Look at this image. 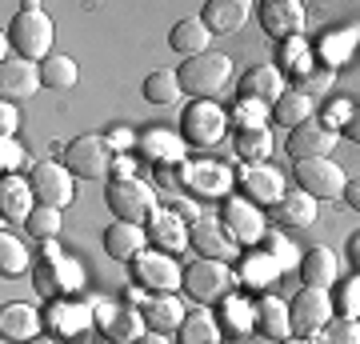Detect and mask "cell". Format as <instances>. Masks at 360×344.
Wrapping results in <instances>:
<instances>
[{
	"label": "cell",
	"instance_id": "obj_42",
	"mask_svg": "<svg viewBox=\"0 0 360 344\" xmlns=\"http://www.w3.org/2000/svg\"><path fill=\"white\" fill-rule=\"evenodd\" d=\"M333 317L360 320V276L345 284H333Z\"/></svg>",
	"mask_w": 360,
	"mask_h": 344
},
{
	"label": "cell",
	"instance_id": "obj_7",
	"mask_svg": "<svg viewBox=\"0 0 360 344\" xmlns=\"http://www.w3.org/2000/svg\"><path fill=\"white\" fill-rule=\"evenodd\" d=\"M112 144L104 141V136H96V132H84V136H77V141L65 148V168L72 172L77 180H101L112 172Z\"/></svg>",
	"mask_w": 360,
	"mask_h": 344
},
{
	"label": "cell",
	"instance_id": "obj_11",
	"mask_svg": "<svg viewBox=\"0 0 360 344\" xmlns=\"http://www.w3.org/2000/svg\"><path fill=\"white\" fill-rule=\"evenodd\" d=\"M220 224L229 229V236L236 244H260L264 241V212L260 204L245 200V196H224L220 200Z\"/></svg>",
	"mask_w": 360,
	"mask_h": 344
},
{
	"label": "cell",
	"instance_id": "obj_50",
	"mask_svg": "<svg viewBox=\"0 0 360 344\" xmlns=\"http://www.w3.org/2000/svg\"><path fill=\"white\" fill-rule=\"evenodd\" d=\"M20 160H25V148H20L13 136H4V141H0V165H4V177H8V172H16V168H20Z\"/></svg>",
	"mask_w": 360,
	"mask_h": 344
},
{
	"label": "cell",
	"instance_id": "obj_18",
	"mask_svg": "<svg viewBox=\"0 0 360 344\" xmlns=\"http://www.w3.org/2000/svg\"><path fill=\"white\" fill-rule=\"evenodd\" d=\"M336 128L321 125V120H304L300 128H292L288 132V144H284V153L292 156V165L296 160H312V156H328L333 153V144H336Z\"/></svg>",
	"mask_w": 360,
	"mask_h": 344
},
{
	"label": "cell",
	"instance_id": "obj_34",
	"mask_svg": "<svg viewBox=\"0 0 360 344\" xmlns=\"http://www.w3.org/2000/svg\"><path fill=\"white\" fill-rule=\"evenodd\" d=\"M269 120L288 128V132L300 128L304 120H312V96H304V92H296V89H284V96L269 108Z\"/></svg>",
	"mask_w": 360,
	"mask_h": 344
},
{
	"label": "cell",
	"instance_id": "obj_33",
	"mask_svg": "<svg viewBox=\"0 0 360 344\" xmlns=\"http://www.w3.org/2000/svg\"><path fill=\"white\" fill-rule=\"evenodd\" d=\"M257 332H264L269 340H288L292 336V320H288V305L276 296H260L257 300Z\"/></svg>",
	"mask_w": 360,
	"mask_h": 344
},
{
	"label": "cell",
	"instance_id": "obj_22",
	"mask_svg": "<svg viewBox=\"0 0 360 344\" xmlns=\"http://www.w3.org/2000/svg\"><path fill=\"white\" fill-rule=\"evenodd\" d=\"M40 89V64L32 60H20V56H4L0 64V92H4V101H25L32 92Z\"/></svg>",
	"mask_w": 360,
	"mask_h": 344
},
{
	"label": "cell",
	"instance_id": "obj_25",
	"mask_svg": "<svg viewBox=\"0 0 360 344\" xmlns=\"http://www.w3.org/2000/svg\"><path fill=\"white\" fill-rule=\"evenodd\" d=\"M32 212H37V192H32V184H28L25 177L8 172V177L0 180V217L4 220H28Z\"/></svg>",
	"mask_w": 360,
	"mask_h": 344
},
{
	"label": "cell",
	"instance_id": "obj_10",
	"mask_svg": "<svg viewBox=\"0 0 360 344\" xmlns=\"http://www.w3.org/2000/svg\"><path fill=\"white\" fill-rule=\"evenodd\" d=\"M296 189L309 192L312 200H336V196H345V172L336 160L328 156H312V160H296Z\"/></svg>",
	"mask_w": 360,
	"mask_h": 344
},
{
	"label": "cell",
	"instance_id": "obj_58",
	"mask_svg": "<svg viewBox=\"0 0 360 344\" xmlns=\"http://www.w3.org/2000/svg\"><path fill=\"white\" fill-rule=\"evenodd\" d=\"M25 344H56V340H49V336H37V340H25Z\"/></svg>",
	"mask_w": 360,
	"mask_h": 344
},
{
	"label": "cell",
	"instance_id": "obj_17",
	"mask_svg": "<svg viewBox=\"0 0 360 344\" xmlns=\"http://www.w3.org/2000/svg\"><path fill=\"white\" fill-rule=\"evenodd\" d=\"M257 13H260V25H264V32H269L276 44H284V40H296L300 32H304V8H300L296 0H264Z\"/></svg>",
	"mask_w": 360,
	"mask_h": 344
},
{
	"label": "cell",
	"instance_id": "obj_6",
	"mask_svg": "<svg viewBox=\"0 0 360 344\" xmlns=\"http://www.w3.org/2000/svg\"><path fill=\"white\" fill-rule=\"evenodd\" d=\"M224 128H229V116L212 101H193L180 113V141L193 144V148H212V144H220L224 141Z\"/></svg>",
	"mask_w": 360,
	"mask_h": 344
},
{
	"label": "cell",
	"instance_id": "obj_39",
	"mask_svg": "<svg viewBox=\"0 0 360 344\" xmlns=\"http://www.w3.org/2000/svg\"><path fill=\"white\" fill-rule=\"evenodd\" d=\"M236 153L245 156L248 165H260V160H269V153H272L269 128H236Z\"/></svg>",
	"mask_w": 360,
	"mask_h": 344
},
{
	"label": "cell",
	"instance_id": "obj_9",
	"mask_svg": "<svg viewBox=\"0 0 360 344\" xmlns=\"http://www.w3.org/2000/svg\"><path fill=\"white\" fill-rule=\"evenodd\" d=\"M288 320H292V336H304V340L321 336V329L333 320V296H328V288H309L304 284L288 300Z\"/></svg>",
	"mask_w": 360,
	"mask_h": 344
},
{
	"label": "cell",
	"instance_id": "obj_2",
	"mask_svg": "<svg viewBox=\"0 0 360 344\" xmlns=\"http://www.w3.org/2000/svg\"><path fill=\"white\" fill-rule=\"evenodd\" d=\"M8 44L20 60H49V49H52V20L44 8L37 4H25L20 13L8 20Z\"/></svg>",
	"mask_w": 360,
	"mask_h": 344
},
{
	"label": "cell",
	"instance_id": "obj_5",
	"mask_svg": "<svg viewBox=\"0 0 360 344\" xmlns=\"http://www.w3.org/2000/svg\"><path fill=\"white\" fill-rule=\"evenodd\" d=\"M104 200H108V212H112L116 220H124V224H144V220H153V212H156L153 184H141L136 177L112 180V184L104 189Z\"/></svg>",
	"mask_w": 360,
	"mask_h": 344
},
{
	"label": "cell",
	"instance_id": "obj_13",
	"mask_svg": "<svg viewBox=\"0 0 360 344\" xmlns=\"http://www.w3.org/2000/svg\"><path fill=\"white\" fill-rule=\"evenodd\" d=\"M132 281L148 293H172L176 284H184V268H176L168 253H141L132 260Z\"/></svg>",
	"mask_w": 360,
	"mask_h": 344
},
{
	"label": "cell",
	"instance_id": "obj_4",
	"mask_svg": "<svg viewBox=\"0 0 360 344\" xmlns=\"http://www.w3.org/2000/svg\"><path fill=\"white\" fill-rule=\"evenodd\" d=\"M37 293L52 296V300H60V296H72L80 293V268L77 260H68L65 253H60V244L56 241H44L40 244V260H37Z\"/></svg>",
	"mask_w": 360,
	"mask_h": 344
},
{
	"label": "cell",
	"instance_id": "obj_47",
	"mask_svg": "<svg viewBox=\"0 0 360 344\" xmlns=\"http://www.w3.org/2000/svg\"><path fill=\"white\" fill-rule=\"evenodd\" d=\"M264 108H269V104L240 101L236 104V113H232V120H236V128H264Z\"/></svg>",
	"mask_w": 360,
	"mask_h": 344
},
{
	"label": "cell",
	"instance_id": "obj_16",
	"mask_svg": "<svg viewBox=\"0 0 360 344\" xmlns=\"http://www.w3.org/2000/svg\"><path fill=\"white\" fill-rule=\"evenodd\" d=\"M236 184H240V196L252 200V204H260V208H272V204L288 192V189H284V177L272 165H264V160H260V165H245V168H240Z\"/></svg>",
	"mask_w": 360,
	"mask_h": 344
},
{
	"label": "cell",
	"instance_id": "obj_14",
	"mask_svg": "<svg viewBox=\"0 0 360 344\" xmlns=\"http://www.w3.org/2000/svg\"><path fill=\"white\" fill-rule=\"evenodd\" d=\"M49 324H52V332H56L60 340L84 344L89 332H92V324H96V317H92L89 305H80V300H72V296H60V300H52V308H49Z\"/></svg>",
	"mask_w": 360,
	"mask_h": 344
},
{
	"label": "cell",
	"instance_id": "obj_37",
	"mask_svg": "<svg viewBox=\"0 0 360 344\" xmlns=\"http://www.w3.org/2000/svg\"><path fill=\"white\" fill-rule=\"evenodd\" d=\"M220 324L232 332V336H248L257 329V305H248L240 296L232 293L229 300H220Z\"/></svg>",
	"mask_w": 360,
	"mask_h": 344
},
{
	"label": "cell",
	"instance_id": "obj_32",
	"mask_svg": "<svg viewBox=\"0 0 360 344\" xmlns=\"http://www.w3.org/2000/svg\"><path fill=\"white\" fill-rule=\"evenodd\" d=\"M356 44H360V25L324 32L321 44H316V60H321L324 68H333V72H336V64H345L348 56H352V49H356Z\"/></svg>",
	"mask_w": 360,
	"mask_h": 344
},
{
	"label": "cell",
	"instance_id": "obj_23",
	"mask_svg": "<svg viewBox=\"0 0 360 344\" xmlns=\"http://www.w3.org/2000/svg\"><path fill=\"white\" fill-rule=\"evenodd\" d=\"M148 241H153L156 248H165L168 256L184 253V248H188V224H184V217H176L172 208H156L153 220H148Z\"/></svg>",
	"mask_w": 360,
	"mask_h": 344
},
{
	"label": "cell",
	"instance_id": "obj_55",
	"mask_svg": "<svg viewBox=\"0 0 360 344\" xmlns=\"http://www.w3.org/2000/svg\"><path fill=\"white\" fill-rule=\"evenodd\" d=\"M348 260H352V268H356V276H360V232L348 241Z\"/></svg>",
	"mask_w": 360,
	"mask_h": 344
},
{
	"label": "cell",
	"instance_id": "obj_51",
	"mask_svg": "<svg viewBox=\"0 0 360 344\" xmlns=\"http://www.w3.org/2000/svg\"><path fill=\"white\" fill-rule=\"evenodd\" d=\"M104 141L112 144V148H136V136H132L129 128H120V125L108 128V132H104Z\"/></svg>",
	"mask_w": 360,
	"mask_h": 344
},
{
	"label": "cell",
	"instance_id": "obj_46",
	"mask_svg": "<svg viewBox=\"0 0 360 344\" xmlns=\"http://www.w3.org/2000/svg\"><path fill=\"white\" fill-rule=\"evenodd\" d=\"M333 68H324V64H316V68H312V72H304V77L300 80H292L296 84V92H304V96H312V92H328L333 89Z\"/></svg>",
	"mask_w": 360,
	"mask_h": 344
},
{
	"label": "cell",
	"instance_id": "obj_38",
	"mask_svg": "<svg viewBox=\"0 0 360 344\" xmlns=\"http://www.w3.org/2000/svg\"><path fill=\"white\" fill-rule=\"evenodd\" d=\"M77 64H72V56H49V60H40V84L44 89H56L65 92L77 84Z\"/></svg>",
	"mask_w": 360,
	"mask_h": 344
},
{
	"label": "cell",
	"instance_id": "obj_53",
	"mask_svg": "<svg viewBox=\"0 0 360 344\" xmlns=\"http://www.w3.org/2000/svg\"><path fill=\"white\" fill-rule=\"evenodd\" d=\"M16 125H20V116H16V108L8 101L0 104V132H4V136H13L16 132Z\"/></svg>",
	"mask_w": 360,
	"mask_h": 344
},
{
	"label": "cell",
	"instance_id": "obj_56",
	"mask_svg": "<svg viewBox=\"0 0 360 344\" xmlns=\"http://www.w3.org/2000/svg\"><path fill=\"white\" fill-rule=\"evenodd\" d=\"M136 344H172V340H168L165 332H144V336H141Z\"/></svg>",
	"mask_w": 360,
	"mask_h": 344
},
{
	"label": "cell",
	"instance_id": "obj_28",
	"mask_svg": "<svg viewBox=\"0 0 360 344\" xmlns=\"http://www.w3.org/2000/svg\"><path fill=\"white\" fill-rule=\"evenodd\" d=\"M144 229L141 224H124V220H112L108 229H104V253L120 260V265H132L136 256L144 253Z\"/></svg>",
	"mask_w": 360,
	"mask_h": 344
},
{
	"label": "cell",
	"instance_id": "obj_19",
	"mask_svg": "<svg viewBox=\"0 0 360 344\" xmlns=\"http://www.w3.org/2000/svg\"><path fill=\"white\" fill-rule=\"evenodd\" d=\"M240 101H257V104H276L284 96V72L276 64H252L245 77H240Z\"/></svg>",
	"mask_w": 360,
	"mask_h": 344
},
{
	"label": "cell",
	"instance_id": "obj_54",
	"mask_svg": "<svg viewBox=\"0 0 360 344\" xmlns=\"http://www.w3.org/2000/svg\"><path fill=\"white\" fill-rule=\"evenodd\" d=\"M345 204L352 208V212H360V177H352L345 184Z\"/></svg>",
	"mask_w": 360,
	"mask_h": 344
},
{
	"label": "cell",
	"instance_id": "obj_21",
	"mask_svg": "<svg viewBox=\"0 0 360 344\" xmlns=\"http://www.w3.org/2000/svg\"><path fill=\"white\" fill-rule=\"evenodd\" d=\"M184 189L196 192L200 200H224L232 196V172L224 165H212V160H200V165H188V177H184Z\"/></svg>",
	"mask_w": 360,
	"mask_h": 344
},
{
	"label": "cell",
	"instance_id": "obj_1",
	"mask_svg": "<svg viewBox=\"0 0 360 344\" xmlns=\"http://www.w3.org/2000/svg\"><path fill=\"white\" fill-rule=\"evenodd\" d=\"M229 77H232V60L224 52H200V56L180 60V68H176L180 92H188L193 101H212V96H220V92L229 89Z\"/></svg>",
	"mask_w": 360,
	"mask_h": 344
},
{
	"label": "cell",
	"instance_id": "obj_27",
	"mask_svg": "<svg viewBox=\"0 0 360 344\" xmlns=\"http://www.w3.org/2000/svg\"><path fill=\"white\" fill-rule=\"evenodd\" d=\"M136 153L153 165H176V160H184V141L168 128H144L136 136Z\"/></svg>",
	"mask_w": 360,
	"mask_h": 344
},
{
	"label": "cell",
	"instance_id": "obj_48",
	"mask_svg": "<svg viewBox=\"0 0 360 344\" xmlns=\"http://www.w3.org/2000/svg\"><path fill=\"white\" fill-rule=\"evenodd\" d=\"M260 244H264V253H269V256H272V260H276L281 268H284V265H292V260H296L292 244L284 241L281 232H264V241H260Z\"/></svg>",
	"mask_w": 360,
	"mask_h": 344
},
{
	"label": "cell",
	"instance_id": "obj_15",
	"mask_svg": "<svg viewBox=\"0 0 360 344\" xmlns=\"http://www.w3.org/2000/svg\"><path fill=\"white\" fill-rule=\"evenodd\" d=\"M188 244H193L205 260H224V265H229V260L240 256V248H236V241L229 236V229L212 217H200V220L188 224Z\"/></svg>",
	"mask_w": 360,
	"mask_h": 344
},
{
	"label": "cell",
	"instance_id": "obj_12",
	"mask_svg": "<svg viewBox=\"0 0 360 344\" xmlns=\"http://www.w3.org/2000/svg\"><path fill=\"white\" fill-rule=\"evenodd\" d=\"M28 184H32V192H37V200L44 204V208H68L72 196H77L72 172H68L65 165H56V160H40V165H32Z\"/></svg>",
	"mask_w": 360,
	"mask_h": 344
},
{
	"label": "cell",
	"instance_id": "obj_45",
	"mask_svg": "<svg viewBox=\"0 0 360 344\" xmlns=\"http://www.w3.org/2000/svg\"><path fill=\"white\" fill-rule=\"evenodd\" d=\"M316 344H360V320L333 317L321 329V340H316Z\"/></svg>",
	"mask_w": 360,
	"mask_h": 344
},
{
	"label": "cell",
	"instance_id": "obj_8",
	"mask_svg": "<svg viewBox=\"0 0 360 344\" xmlns=\"http://www.w3.org/2000/svg\"><path fill=\"white\" fill-rule=\"evenodd\" d=\"M92 317H96V329L104 332V340L112 344H136L144 336V312L132 300H101L92 305Z\"/></svg>",
	"mask_w": 360,
	"mask_h": 344
},
{
	"label": "cell",
	"instance_id": "obj_20",
	"mask_svg": "<svg viewBox=\"0 0 360 344\" xmlns=\"http://www.w3.org/2000/svg\"><path fill=\"white\" fill-rule=\"evenodd\" d=\"M269 220L281 224V229H312V224H316V200H312L309 192L288 189L281 200L269 208Z\"/></svg>",
	"mask_w": 360,
	"mask_h": 344
},
{
	"label": "cell",
	"instance_id": "obj_29",
	"mask_svg": "<svg viewBox=\"0 0 360 344\" xmlns=\"http://www.w3.org/2000/svg\"><path fill=\"white\" fill-rule=\"evenodd\" d=\"M336 272H340L336 253L324 248V244H316V248H309V253L300 256V281L309 284V288H328V293H333Z\"/></svg>",
	"mask_w": 360,
	"mask_h": 344
},
{
	"label": "cell",
	"instance_id": "obj_31",
	"mask_svg": "<svg viewBox=\"0 0 360 344\" xmlns=\"http://www.w3.org/2000/svg\"><path fill=\"white\" fill-rule=\"evenodd\" d=\"M208 37H212V32L200 25V16H184V20H176V25H172V32H168V49L188 60V56L208 52Z\"/></svg>",
	"mask_w": 360,
	"mask_h": 344
},
{
	"label": "cell",
	"instance_id": "obj_52",
	"mask_svg": "<svg viewBox=\"0 0 360 344\" xmlns=\"http://www.w3.org/2000/svg\"><path fill=\"white\" fill-rule=\"evenodd\" d=\"M340 136H345V141H352V144H360V104H352V113H348L345 128H340Z\"/></svg>",
	"mask_w": 360,
	"mask_h": 344
},
{
	"label": "cell",
	"instance_id": "obj_49",
	"mask_svg": "<svg viewBox=\"0 0 360 344\" xmlns=\"http://www.w3.org/2000/svg\"><path fill=\"white\" fill-rule=\"evenodd\" d=\"M184 177H188V160L156 165V184H160V189H184Z\"/></svg>",
	"mask_w": 360,
	"mask_h": 344
},
{
	"label": "cell",
	"instance_id": "obj_26",
	"mask_svg": "<svg viewBox=\"0 0 360 344\" xmlns=\"http://www.w3.org/2000/svg\"><path fill=\"white\" fill-rule=\"evenodd\" d=\"M141 312H144V324H148V332H180V324H184V305H180L172 293H153L148 300L141 305Z\"/></svg>",
	"mask_w": 360,
	"mask_h": 344
},
{
	"label": "cell",
	"instance_id": "obj_24",
	"mask_svg": "<svg viewBox=\"0 0 360 344\" xmlns=\"http://www.w3.org/2000/svg\"><path fill=\"white\" fill-rule=\"evenodd\" d=\"M40 312L32 305H20V300H13V305L0 308V336L13 344H25V340H37L40 336Z\"/></svg>",
	"mask_w": 360,
	"mask_h": 344
},
{
	"label": "cell",
	"instance_id": "obj_44",
	"mask_svg": "<svg viewBox=\"0 0 360 344\" xmlns=\"http://www.w3.org/2000/svg\"><path fill=\"white\" fill-rule=\"evenodd\" d=\"M276 272H281V265H276V260L260 248V253H252L245 260V268H240V281H245V284H264V281H272Z\"/></svg>",
	"mask_w": 360,
	"mask_h": 344
},
{
	"label": "cell",
	"instance_id": "obj_41",
	"mask_svg": "<svg viewBox=\"0 0 360 344\" xmlns=\"http://www.w3.org/2000/svg\"><path fill=\"white\" fill-rule=\"evenodd\" d=\"M60 224H65V220H60V208H44V204H40L37 212L25 220L28 236H32V241H40V244L56 241V236H60Z\"/></svg>",
	"mask_w": 360,
	"mask_h": 344
},
{
	"label": "cell",
	"instance_id": "obj_57",
	"mask_svg": "<svg viewBox=\"0 0 360 344\" xmlns=\"http://www.w3.org/2000/svg\"><path fill=\"white\" fill-rule=\"evenodd\" d=\"M281 344H316V340H304V336H288V340H281Z\"/></svg>",
	"mask_w": 360,
	"mask_h": 344
},
{
	"label": "cell",
	"instance_id": "obj_40",
	"mask_svg": "<svg viewBox=\"0 0 360 344\" xmlns=\"http://www.w3.org/2000/svg\"><path fill=\"white\" fill-rule=\"evenodd\" d=\"M180 96V80L176 72H168V68H156L144 77V101L148 104H172Z\"/></svg>",
	"mask_w": 360,
	"mask_h": 344
},
{
	"label": "cell",
	"instance_id": "obj_36",
	"mask_svg": "<svg viewBox=\"0 0 360 344\" xmlns=\"http://www.w3.org/2000/svg\"><path fill=\"white\" fill-rule=\"evenodd\" d=\"M176 344H220V324L212 312H188L176 332Z\"/></svg>",
	"mask_w": 360,
	"mask_h": 344
},
{
	"label": "cell",
	"instance_id": "obj_35",
	"mask_svg": "<svg viewBox=\"0 0 360 344\" xmlns=\"http://www.w3.org/2000/svg\"><path fill=\"white\" fill-rule=\"evenodd\" d=\"M316 64H321V60H316V52L304 44V37L284 40L281 49H276V68H281V72H288L292 80H300L304 72H312Z\"/></svg>",
	"mask_w": 360,
	"mask_h": 344
},
{
	"label": "cell",
	"instance_id": "obj_43",
	"mask_svg": "<svg viewBox=\"0 0 360 344\" xmlns=\"http://www.w3.org/2000/svg\"><path fill=\"white\" fill-rule=\"evenodd\" d=\"M0 272H4V276L28 272V248L16 241V236H8V229H4V236H0Z\"/></svg>",
	"mask_w": 360,
	"mask_h": 344
},
{
	"label": "cell",
	"instance_id": "obj_3",
	"mask_svg": "<svg viewBox=\"0 0 360 344\" xmlns=\"http://www.w3.org/2000/svg\"><path fill=\"white\" fill-rule=\"evenodd\" d=\"M240 281V276H232V268L224 265V260H193V265L184 268V293L193 296L200 308L208 305H220V300H229L232 296V284Z\"/></svg>",
	"mask_w": 360,
	"mask_h": 344
},
{
	"label": "cell",
	"instance_id": "obj_30",
	"mask_svg": "<svg viewBox=\"0 0 360 344\" xmlns=\"http://www.w3.org/2000/svg\"><path fill=\"white\" fill-rule=\"evenodd\" d=\"M248 20V4L245 0H208L205 8H200V25L208 32H236V28Z\"/></svg>",
	"mask_w": 360,
	"mask_h": 344
}]
</instances>
